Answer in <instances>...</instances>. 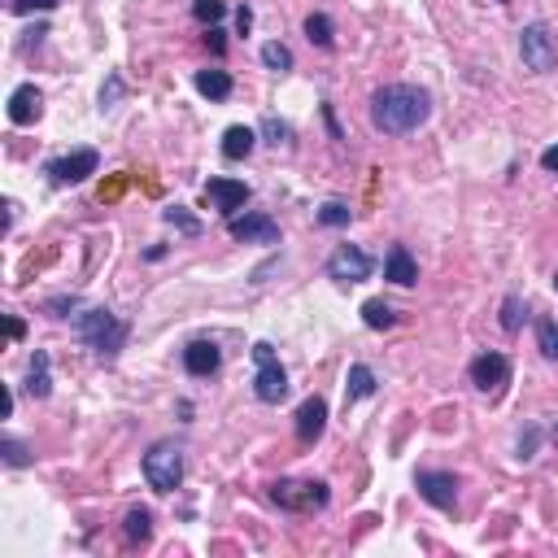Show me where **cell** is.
Instances as JSON below:
<instances>
[{"mask_svg": "<svg viewBox=\"0 0 558 558\" xmlns=\"http://www.w3.org/2000/svg\"><path fill=\"white\" fill-rule=\"evenodd\" d=\"M432 119V97L415 83H388L371 97V127L384 136H410Z\"/></svg>", "mask_w": 558, "mask_h": 558, "instance_id": "obj_1", "label": "cell"}, {"mask_svg": "<svg viewBox=\"0 0 558 558\" xmlns=\"http://www.w3.org/2000/svg\"><path fill=\"white\" fill-rule=\"evenodd\" d=\"M75 336L97 354V358H119V349L131 336V323L119 319L114 310L105 305H88L83 315H75Z\"/></svg>", "mask_w": 558, "mask_h": 558, "instance_id": "obj_2", "label": "cell"}, {"mask_svg": "<svg viewBox=\"0 0 558 558\" xmlns=\"http://www.w3.org/2000/svg\"><path fill=\"white\" fill-rule=\"evenodd\" d=\"M271 501L279 511H293V515H315V511H323L332 501V489L323 480H275Z\"/></svg>", "mask_w": 558, "mask_h": 558, "instance_id": "obj_3", "label": "cell"}, {"mask_svg": "<svg viewBox=\"0 0 558 558\" xmlns=\"http://www.w3.org/2000/svg\"><path fill=\"white\" fill-rule=\"evenodd\" d=\"M144 480H149L153 493H175L183 484V450L175 440H158L144 454Z\"/></svg>", "mask_w": 558, "mask_h": 558, "instance_id": "obj_4", "label": "cell"}, {"mask_svg": "<svg viewBox=\"0 0 558 558\" xmlns=\"http://www.w3.org/2000/svg\"><path fill=\"white\" fill-rule=\"evenodd\" d=\"M253 362H258V371H253V398H258L262 406H279V401L288 398V371L279 367L275 345H271V340H258V345H253Z\"/></svg>", "mask_w": 558, "mask_h": 558, "instance_id": "obj_5", "label": "cell"}, {"mask_svg": "<svg viewBox=\"0 0 558 558\" xmlns=\"http://www.w3.org/2000/svg\"><path fill=\"white\" fill-rule=\"evenodd\" d=\"M519 57H523V66H528L532 75H550L558 66L554 31H550L545 22H528V26L519 31Z\"/></svg>", "mask_w": 558, "mask_h": 558, "instance_id": "obj_6", "label": "cell"}, {"mask_svg": "<svg viewBox=\"0 0 558 558\" xmlns=\"http://www.w3.org/2000/svg\"><path fill=\"white\" fill-rule=\"evenodd\" d=\"M327 279H336V284H362V279H371V271H376V258L367 253V249H358V244H336L332 249V258H327Z\"/></svg>", "mask_w": 558, "mask_h": 558, "instance_id": "obj_7", "label": "cell"}, {"mask_svg": "<svg viewBox=\"0 0 558 558\" xmlns=\"http://www.w3.org/2000/svg\"><path fill=\"white\" fill-rule=\"evenodd\" d=\"M100 166V153L97 149H75V153H66V158H53L44 166V175L53 188H70V183H83L88 175H97Z\"/></svg>", "mask_w": 558, "mask_h": 558, "instance_id": "obj_8", "label": "cell"}, {"mask_svg": "<svg viewBox=\"0 0 558 558\" xmlns=\"http://www.w3.org/2000/svg\"><path fill=\"white\" fill-rule=\"evenodd\" d=\"M467 376H471V384H476L484 398H498L501 388L511 384V358H506V354H498V349H489V354L471 358Z\"/></svg>", "mask_w": 558, "mask_h": 558, "instance_id": "obj_9", "label": "cell"}, {"mask_svg": "<svg viewBox=\"0 0 558 558\" xmlns=\"http://www.w3.org/2000/svg\"><path fill=\"white\" fill-rule=\"evenodd\" d=\"M415 489L428 506L454 515V506H459V476L454 471H415Z\"/></svg>", "mask_w": 558, "mask_h": 558, "instance_id": "obj_10", "label": "cell"}, {"mask_svg": "<svg viewBox=\"0 0 558 558\" xmlns=\"http://www.w3.org/2000/svg\"><path fill=\"white\" fill-rule=\"evenodd\" d=\"M205 197L214 201V210L219 214H227V219H236L240 210L249 205V197H253V188L244 180H222V175H214V180L205 183Z\"/></svg>", "mask_w": 558, "mask_h": 558, "instance_id": "obj_11", "label": "cell"}, {"mask_svg": "<svg viewBox=\"0 0 558 558\" xmlns=\"http://www.w3.org/2000/svg\"><path fill=\"white\" fill-rule=\"evenodd\" d=\"M293 432H297L301 445H319V437L327 432V401L319 393H310V398L297 406V415H293Z\"/></svg>", "mask_w": 558, "mask_h": 558, "instance_id": "obj_12", "label": "cell"}, {"mask_svg": "<svg viewBox=\"0 0 558 558\" xmlns=\"http://www.w3.org/2000/svg\"><path fill=\"white\" fill-rule=\"evenodd\" d=\"M227 232L244 244H279V222L271 214H236V219H227Z\"/></svg>", "mask_w": 558, "mask_h": 558, "instance_id": "obj_13", "label": "cell"}, {"mask_svg": "<svg viewBox=\"0 0 558 558\" xmlns=\"http://www.w3.org/2000/svg\"><path fill=\"white\" fill-rule=\"evenodd\" d=\"M219 367H222V349L214 340H192V345H183V371L192 379L219 376Z\"/></svg>", "mask_w": 558, "mask_h": 558, "instance_id": "obj_14", "label": "cell"}, {"mask_svg": "<svg viewBox=\"0 0 558 558\" xmlns=\"http://www.w3.org/2000/svg\"><path fill=\"white\" fill-rule=\"evenodd\" d=\"M44 114V97L36 83H18L14 92H9V122L14 127H31V122H40Z\"/></svg>", "mask_w": 558, "mask_h": 558, "instance_id": "obj_15", "label": "cell"}, {"mask_svg": "<svg viewBox=\"0 0 558 558\" xmlns=\"http://www.w3.org/2000/svg\"><path fill=\"white\" fill-rule=\"evenodd\" d=\"M384 279L398 284V288H415L418 284V266H415V258H410L406 244H393V249H388V258H384Z\"/></svg>", "mask_w": 558, "mask_h": 558, "instance_id": "obj_16", "label": "cell"}, {"mask_svg": "<svg viewBox=\"0 0 558 558\" xmlns=\"http://www.w3.org/2000/svg\"><path fill=\"white\" fill-rule=\"evenodd\" d=\"M258 149V131L253 127H227L222 131V158L227 161H244Z\"/></svg>", "mask_w": 558, "mask_h": 558, "instance_id": "obj_17", "label": "cell"}, {"mask_svg": "<svg viewBox=\"0 0 558 558\" xmlns=\"http://www.w3.org/2000/svg\"><path fill=\"white\" fill-rule=\"evenodd\" d=\"M367 398H376V371H371L367 362H354V367H349V379H345V406L367 401Z\"/></svg>", "mask_w": 558, "mask_h": 558, "instance_id": "obj_18", "label": "cell"}, {"mask_svg": "<svg viewBox=\"0 0 558 558\" xmlns=\"http://www.w3.org/2000/svg\"><path fill=\"white\" fill-rule=\"evenodd\" d=\"M26 393L36 401H44L53 393V362L44 349H36V358H31V371H26Z\"/></svg>", "mask_w": 558, "mask_h": 558, "instance_id": "obj_19", "label": "cell"}, {"mask_svg": "<svg viewBox=\"0 0 558 558\" xmlns=\"http://www.w3.org/2000/svg\"><path fill=\"white\" fill-rule=\"evenodd\" d=\"M197 92L205 100H227L232 97V88H236V83H232V75H227V70H210V66H205V70H197Z\"/></svg>", "mask_w": 558, "mask_h": 558, "instance_id": "obj_20", "label": "cell"}, {"mask_svg": "<svg viewBox=\"0 0 558 558\" xmlns=\"http://www.w3.org/2000/svg\"><path fill=\"white\" fill-rule=\"evenodd\" d=\"M122 532H127L131 545H144V541L153 537V511L149 506H131L127 519H122Z\"/></svg>", "mask_w": 558, "mask_h": 558, "instance_id": "obj_21", "label": "cell"}, {"mask_svg": "<svg viewBox=\"0 0 558 558\" xmlns=\"http://www.w3.org/2000/svg\"><path fill=\"white\" fill-rule=\"evenodd\" d=\"M362 323H367L371 332H388V327H398V310H393L388 301L371 297V301H362Z\"/></svg>", "mask_w": 558, "mask_h": 558, "instance_id": "obj_22", "label": "cell"}, {"mask_svg": "<svg viewBox=\"0 0 558 558\" xmlns=\"http://www.w3.org/2000/svg\"><path fill=\"white\" fill-rule=\"evenodd\" d=\"M305 40L315 44V48H332V44H336L332 18H327V14H310V18H305Z\"/></svg>", "mask_w": 558, "mask_h": 558, "instance_id": "obj_23", "label": "cell"}, {"mask_svg": "<svg viewBox=\"0 0 558 558\" xmlns=\"http://www.w3.org/2000/svg\"><path fill=\"white\" fill-rule=\"evenodd\" d=\"M262 66L275 70V75H288V70H293V48L279 40H266L262 44Z\"/></svg>", "mask_w": 558, "mask_h": 558, "instance_id": "obj_24", "label": "cell"}, {"mask_svg": "<svg viewBox=\"0 0 558 558\" xmlns=\"http://www.w3.org/2000/svg\"><path fill=\"white\" fill-rule=\"evenodd\" d=\"M161 219L170 222L175 232H183V236H201V219L188 214V205H166V210H161Z\"/></svg>", "mask_w": 558, "mask_h": 558, "instance_id": "obj_25", "label": "cell"}, {"mask_svg": "<svg viewBox=\"0 0 558 558\" xmlns=\"http://www.w3.org/2000/svg\"><path fill=\"white\" fill-rule=\"evenodd\" d=\"M262 136H266V144H275V149H288L293 144V127L284 119H275V114H266L262 119Z\"/></svg>", "mask_w": 558, "mask_h": 558, "instance_id": "obj_26", "label": "cell"}, {"mask_svg": "<svg viewBox=\"0 0 558 558\" xmlns=\"http://www.w3.org/2000/svg\"><path fill=\"white\" fill-rule=\"evenodd\" d=\"M192 18H197L201 26H219V22L227 18V5H222V0H192Z\"/></svg>", "mask_w": 558, "mask_h": 558, "instance_id": "obj_27", "label": "cell"}, {"mask_svg": "<svg viewBox=\"0 0 558 558\" xmlns=\"http://www.w3.org/2000/svg\"><path fill=\"white\" fill-rule=\"evenodd\" d=\"M537 349L550 362H558V323L554 319H537Z\"/></svg>", "mask_w": 558, "mask_h": 558, "instance_id": "obj_28", "label": "cell"}, {"mask_svg": "<svg viewBox=\"0 0 558 558\" xmlns=\"http://www.w3.org/2000/svg\"><path fill=\"white\" fill-rule=\"evenodd\" d=\"M315 219H319V227H349V205L345 201H327Z\"/></svg>", "mask_w": 558, "mask_h": 558, "instance_id": "obj_29", "label": "cell"}, {"mask_svg": "<svg viewBox=\"0 0 558 558\" xmlns=\"http://www.w3.org/2000/svg\"><path fill=\"white\" fill-rule=\"evenodd\" d=\"M523 315H528V310H523V297L511 293V297L501 301V327H506V332H519V327H523Z\"/></svg>", "mask_w": 558, "mask_h": 558, "instance_id": "obj_30", "label": "cell"}, {"mask_svg": "<svg viewBox=\"0 0 558 558\" xmlns=\"http://www.w3.org/2000/svg\"><path fill=\"white\" fill-rule=\"evenodd\" d=\"M537 445H541V428H537V423H528V428L519 432V445H515V450H519V459H523V462H532V459H537Z\"/></svg>", "mask_w": 558, "mask_h": 558, "instance_id": "obj_31", "label": "cell"}, {"mask_svg": "<svg viewBox=\"0 0 558 558\" xmlns=\"http://www.w3.org/2000/svg\"><path fill=\"white\" fill-rule=\"evenodd\" d=\"M61 0H9V9L18 14V18H26V14H53Z\"/></svg>", "mask_w": 558, "mask_h": 558, "instance_id": "obj_32", "label": "cell"}, {"mask_svg": "<svg viewBox=\"0 0 558 558\" xmlns=\"http://www.w3.org/2000/svg\"><path fill=\"white\" fill-rule=\"evenodd\" d=\"M0 454H5V462H9V467H26V462H31L26 445H22V440H14V437L0 440Z\"/></svg>", "mask_w": 558, "mask_h": 558, "instance_id": "obj_33", "label": "cell"}, {"mask_svg": "<svg viewBox=\"0 0 558 558\" xmlns=\"http://www.w3.org/2000/svg\"><path fill=\"white\" fill-rule=\"evenodd\" d=\"M122 97V79L119 75H109V83L100 88V109H114V100Z\"/></svg>", "mask_w": 558, "mask_h": 558, "instance_id": "obj_34", "label": "cell"}, {"mask_svg": "<svg viewBox=\"0 0 558 558\" xmlns=\"http://www.w3.org/2000/svg\"><path fill=\"white\" fill-rule=\"evenodd\" d=\"M323 122H327V136H332V140H345V131H340V122H336V109H332V100H323Z\"/></svg>", "mask_w": 558, "mask_h": 558, "instance_id": "obj_35", "label": "cell"}, {"mask_svg": "<svg viewBox=\"0 0 558 558\" xmlns=\"http://www.w3.org/2000/svg\"><path fill=\"white\" fill-rule=\"evenodd\" d=\"M205 44H210V53H214V57H222V53H227V40H222L219 26H210V31H205Z\"/></svg>", "mask_w": 558, "mask_h": 558, "instance_id": "obj_36", "label": "cell"}, {"mask_svg": "<svg viewBox=\"0 0 558 558\" xmlns=\"http://www.w3.org/2000/svg\"><path fill=\"white\" fill-rule=\"evenodd\" d=\"M541 170H545V175H558V144H550V149L541 153Z\"/></svg>", "mask_w": 558, "mask_h": 558, "instance_id": "obj_37", "label": "cell"}, {"mask_svg": "<svg viewBox=\"0 0 558 558\" xmlns=\"http://www.w3.org/2000/svg\"><path fill=\"white\" fill-rule=\"evenodd\" d=\"M249 26H253V9H249V5H240L236 9V31L240 36H249Z\"/></svg>", "mask_w": 558, "mask_h": 558, "instance_id": "obj_38", "label": "cell"}, {"mask_svg": "<svg viewBox=\"0 0 558 558\" xmlns=\"http://www.w3.org/2000/svg\"><path fill=\"white\" fill-rule=\"evenodd\" d=\"M22 336H26V323L14 315V319H9V340H22Z\"/></svg>", "mask_w": 558, "mask_h": 558, "instance_id": "obj_39", "label": "cell"}, {"mask_svg": "<svg viewBox=\"0 0 558 558\" xmlns=\"http://www.w3.org/2000/svg\"><path fill=\"white\" fill-rule=\"evenodd\" d=\"M498 5H511V0H498Z\"/></svg>", "mask_w": 558, "mask_h": 558, "instance_id": "obj_40", "label": "cell"}, {"mask_svg": "<svg viewBox=\"0 0 558 558\" xmlns=\"http://www.w3.org/2000/svg\"><path fill=\"white\" fill-rule=\"evenodd\" d=\"M554 288H558V275H554Z\"/></svg>", "mask_w": 558, "mask_h": 558, "instance_id": "obj_41", "label": "cell"}]
</instances>
